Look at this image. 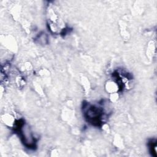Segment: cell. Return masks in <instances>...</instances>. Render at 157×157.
Returning a JSON list of instances; mask_svg holds the SVG:
<instances>
[{"label": "cell", "mask_w": 157, "mask_h": 157, "mask_svg": "<svg viewBox=\"0 0 157 157\" xmlns=\"http://www.w3.org/2000/svg\"><path fill=\"white\" fill-rule=\"evenodd\" d=\"M149 147L150 148V151L151 153H154L156 155V142H153L151 140L149 143Z\"/></svg>", "instance_id": "cell-4"}, {"label": "cell", "mask_w": 157, "mask_h": 157, "mask_svg": "<svg viewBox=\"0 0 157 157\" xmlns=\"http://www.w3.org/2000/svg\"><path fill=\"white\" fill-rule=\"evenodd\" d=\"M2 120L4 123H6L7 124L10 125V126H13L14 124L15 123V121L13 119V117L11 115H4V117H2Z\"/></svg>", "instance_id": "cell-3"}, {"label": "cell", "mask_w": 157, "mask_h": 157, "mask_svg": "<svg viewBox=\"0 0 157 157\" xmlns=\"http://www.w3.org/2000/svg\"><path fill=\"white\" fill-rule=\"evenodd\" d=\"M102 109L94 105H88L85 111V116L88 121L95 126H99L102 123Z\"/></svg>", "instance_id": "cell-2"}, {"label": "cell", "mask_w": 157, "mask_h": 157, "mask_svg": "<svg viewBox=\"0 0 157 157\" xmlns=\"http://www.w3.org/2000/svg\"><path fill=\"white\" fill-rule=\"evenodd\" d=\"M16 128H18V131L24 144L28 148H34L36 146L35 138L33 137L30 129L25 124L24 121L22 120L17 121Z\"/></svg>", "instance_id": "cell-1"}]
</instances>
